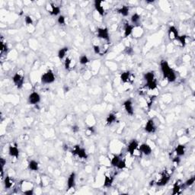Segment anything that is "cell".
<instances>
[{"instance_id": "6da1fadb", "label": "cell", "mask_w": 195, "mask_h": 195, "mask_svg": "<svg viewBox=\"0 0 195 195\" xmlns=\"http://www.w3.org/2000/svg\"><path fill=\"white\" fill-rule=\"evenodd\" d=\"M160 67L164 79H165L168 82H174L177 79V75L173 69L170 67L168 63L166 60H162L160 62Z\"/></svg>"}, {"instance_id": "7a4b0ae2", "label": "cell", "mask_w": 195, "mask_h": 195, "mask_svg": "<svg viewBox=\"0 0 195 195\" xmlns=\"http://www.w3.org/2000/svg\"><path fill=\"white\" fill-rule=\"evenodd\" d=\"M55 79H56V76L51 70L45 72L44 73L42 74L41 77V83L43 84H51L55 81Z\"/></svg>"}, {"instance_id": "3957f363", "label": "cell", "mask_w": 195, "mask_h": 195, "mask_svg": "<svg viewBox=\"0 0 195 195\" xmlns=\"http://www.w3.org/2000/svg\"><path fill=\"white\" fill-rule=\"evenodd\" d=\"M71 153L74 156H76L81 159H86L88 158V154L84 148L79 145H75L71 150Z\"/></svg>"}, {"instance_id": "277c9868", "label": "cell", "mask_w": 195, "mask_h": 195, "mask_svg": "<svg viewBox=\"0 0 195 195\" xmlns=\"http://www.w3.org/2000/svg\"><path fill=\"white\" fill-rule=\"evenodd\" d=\"M12 81H13L14 85H15L17 89H22L24 83H25V77H24V75L20 73H15V75L12 76Z\"/></svg>"}, {"instance_id": "5b68a950", "label": "cell", "mask_w": 195, "mask_h": 195, "mask_svg": "<svg viewBox=\"0 0 195 195\" xmlns=\"http://www.w3.org/2000/svg\"><path fill=\"white\" fill-rule=\"evenodd\" d=\"M97 37L100 39H102L107 42L110 41V34L108 27H99L97 29Z\"/></svg>"}, {"instance_id": "8992f818", "label": "cell", "mask_w": 195, "mask_h": 195, "mask_svg": "<svg viewBox=\"0 0 195 195\" xmlns=\"http://www.w3.org/2000/svg\"><path fill=\"white\" fill-rule=\"evenodd\" d=\"M41 97L38 92H31L29 95H28V103L31 105H36V104H39L41 102Z\"/></svg>"}, {"instance_id": "52a82bcc", "label": "cell", "mask_w": 195, "mask_h": 195, "mask_svg": "<svg viewBox=\"0 0 195 195\" xmlns=\"http://www.w3.org/2000/svg\"><path fill=\"white\" fill-rule=\"evenodd\" d=\"M139 142L137 141V139H133L130 142L127 146V152L131 156H134L136 151L139 149Z\"/></svg>"}, {"instance_id": "ba28073f", "label": "cell", "mask_w": 195, "mask_h": 195, "mask_svg": "<svg viewBox=\"0 0 195 195\" xmlns=\"http://www.w3.org/2000/svg\"><path fill=\"white\" fill-rule=\"evenodd\" d=\"M169 181H170V175L167 173H163L160 176V178L156 182V184L159 187H162V186L166 185L169 182Z\"/></svg>"}, {"instance_id": "9c48e42d", "label": "cell", "mask_w": 195, "mask_h": 195, "mask_svg": "<svg viewBox=\"0 0 195 195\" xmlns=\"http://www.w3.org/2000/svg\"><path fill=\"white\" fill-rule=\"evenodd\" d=\"M123 107L128 115L133 116L134 114V108H133V104L131 100H130V99L126 100L123 104Z\"/></svg>"}, {"instance_id": "30bf717a", "label": "cell", "mask_w": 195, "mask_h": 195, "mask_svg": "<svg viewBox=\"0 0 195 195\" xmlns=\"http://www.w3.org/2000/svg\"><path fill=\"white\" fill-rule=\"evenodd\" d=\"M168 36L169 40H171V41H177L178 36H179L178 29L173 25L168 27Z\"/></svg>"}, {"instance_id": "8fae6325", "label": "cell", "mask_w": 195, "mask_h": 195, "mask_svg": "<svg viewBox=\"0 0 195 195\" xmlns=\"http://www.w3.org/2000/svg\"><path fill=\"white\" fill-rule=\"evenodd\" d=\"M138 149L140 152V153L145 155V156H149V155H151L152 152H153L152 147L146 143H142L141 145H139Z\"/></svg>"}, {"instance_id": "7c38bea8", "label": "cell", "mask_w": 195, "mask_h": 195, "mask_svg": "<svg viewBox=\"0 0 195 195\" xmlns=\"http://www.w3.org/2000/svg\"><path fill=\"white\" fill-rule=\"evenodd\" d=\"M120 79H121V81L124 83H127V82L132 83L133 82L134 77H133V75L130 73V72L125 71L123 72V73L120 74Z\"/></svg>"}, {"instance_id": "4fadbf2b", "label": "cell", "mask_w": 195, "mask_h": 195, "mask_svg": "<svg viewBox=\"0 0 195 195\" xmlns=\"http://www.w3.org/2000/svg\"><path fill=\"white\" fill-rule=\"evenodd\" d=\"M144 130L148 133H154L156 131V126L155 124V122L153 119H149L146 122Z\"/></svg>"}, {"instance_id": "5bb4252c", "label": "cell", "mask_w": 195, "mask_h": 195, "mask_svg": "<svg viewBox=\"0 0 195 195\" xmlns=\"http://www.w3.org/2000/svg\"><path fill=\"white\" fill-rule=\"evenodd\" d=\"M75 178H76L75 173L72 172L67 179V189H66L67 191H70L75 187Z\"/></svg>"}, {"instance_id": "9a60e30c", "label": "cell", "mask_w": 195, "mask_h": 195, "mask_svg": "<svg viewBox=\"0 0 195 195\" xmlns=\"http://www.w3.org/2000/svg\"><path fill=\"white\" fill-rule=\"evenodd\" d=\"M49 8H47V12L51 15L54 16H57V15H60V12H61V10H60V8L59 6H55L53 3H50L49 4Z\"/></svg>"}, {"instance_id": "2e32d148", "label": "cell", "mask_w": 195, "mask_h": 195, "mask_svg": "<svg viewBox=\"0 0 195 195\" xmlns=\"http://www.w3.org/2000/svg\"><path fill=\"white\" fill-rule=\"evenodd\" d=\"M94 6H95L96 12H98L101 16H104V12H105V9H104V7L103 6L102 1L95 0V2H94Z\"/></svg>"}, {"instance_id": "e0dca14e", "label": "cell", "mask_w": 195, "mask_h": 195, "mask_svg": "<svg viewBox=\"0 0 195 195\" xmlns=\"http://www.w3.org/2000/svg\"><path fill=\"white\" fill-rule=\"evenodd\" d=\"M8 154L10 156L18 158L19 156V149L16 145H11L8 147Z\"/></svg>"}, {"instance_id": "ac0fdd59", "label": "cell", "mask_w": 195, "mask_h": 195, "mask_svg": "<svg viewBox=\"0 0 195 195\" xmlns=\"http://www.w3.org/2000/svg\"><path fill=\"white\" fill-rule=\"evenodd\" d=\"M134 27H135L134 25H130V24H129V23L125 24V25H124V37H128L129 36H130V35L132 34V33H133Z\"/></svg>"}, {"instance_id": "d6986e66", "label": "cell", "mask_w": 195, "mask_h": 195, "mask_svg": "<svg viewBox=\"0 0 195 195\" xmlns=\"http://www.w3.org/2000/svg\"><path fill=\"white\" fill-rule=\"evenodd\" d=\"M114 181V177L111 175H105L104 179V187H111Z\"/></svg>"}, {"instance_id": "ffe728a7", "label": "cell", "mask_w": 195, "mask_h": 195, "mask_svg": "<svg viewBox=\"0 0 195 195\" xmlns=\"http://www.w3.org/2000/svg\"><path fill=\"white\" fill-rule=\"evenodd\" d=\"M143 77H144V79L146 80V83L156 81V75H155L154 72L150 71V72H147L146 73L144 74L143 75Z\"/></svg>"}, {"instance_id": "44dd1931", "label": "cell", "mask_w": 195, "mask_h": 195, "mask_svg": "<svg viewBox=\"0 0 195 195\" xmlns=\"http://www.w3.org/2000/svg\"><path fill=\"white\" fill-rule=\"evenodd\" d=\"M176 153V156H182L184 155L185 154L186 152V147L185 146L183 145V144H179L176 146L175 150Z\"/></svg>"}, {"instance_id": "7402d4cb", "label": "cell", "mask_w": 195, "mask_h": 195, "mask_svg": "<svg viewBox=\"0 0 195 195\" xmlns=\"http://www.w3.org/2000/svg\"><path fill=\"white\" fill-rule=\"evenodd\" d=\"M118 12L124 17H127L130 14V8L127 6H123L118 8Z\"/></svg>"}, {"instance_id": "603a6c76", "label": "cell", "mask_w": 195, "mask_h": 195, "mask_svg": "<svg viewBox=\"0 0 195 195\" xmlns=\"http://www.w3.org/2000/svg\"><path fill=\"white\" fill-rule=\"evenodd\" d=\"M117 120V115L114 113H110L106 118V124L107 125L110 126L113 124Z\"/></svg>"}, {"instance_id": "cb8c5ba5", "label": "cell", "mask_w": 195, "mask_h": 195, "mask_svg": "<svg viewBox=\"0 0 195 195\" xmlns=\"http://www.w3.org/2000/svg\"><path fill=\"white\" fill-rule=\"evenodd\" d=\"M28 168L32 172H37L39 170V163L35 160H31L28 162Z\"/></svg>"}, {"instance_id": "d4e9b609", "label": "cell", "mask_w": 195, "mask_h": 195, "mask_svg": "<svg viewBox=\"0 0 195 195\" xmlns=\"http://www.w3.org/2000/svg\"><path fill=\"white\" fill-rule=\"evenodd\" d=\"M182 184L180 181H177L173 185V188H172V194H178L180 193V191L182 190Z\"/></svg>"}, {"instance_id": "484cf974", "label": "cell", "mask_w": 195, "mask_h": 195, "mask_svg": "<svg viewBox=\"0 0 195 195\" xmlns=\"http://www.w3.org/2000/svg\"><path fill=\"white\" fill-rule=\"evenodd\" d=\"M69 51V48H68L67 46H64L63 48L60 49L58 51V54H57V56H58V58L60 59V60H63L66 56V54Z\"/></svg>"}, {"instance_id": "4316f807", "label": "cell", "mask_w": 195, "mask_h": 195, "mask_svg": "<svg viewBox=\"0 0 195 195\" xmlns=\"http://www.w3.org/2000/svg\"><path fill=\"white\" fill-rule=\"evenodd\" d=\"M121 159L122 158L121 156H120V155H115V156H114L112 157V158L111 159V165L116 168L117 165H118V163L120 162V161L121 160Z\"/></svg>"}, {"instance_id": "83f0119b", "label": "cell", "mask_w": 195, "mask_h": 195, "mask_svg": "<svg viewBox=\"0 0 195 195\" xmlns=\"http://www.w3.org/2000/svg\"><path fill=\"white\" fill-rule=\"evenodd\" d=\"M14 182L9 176H6L4 179V185L6 189H10L13 186Z\"/></svg>"}, {"instance_id": "f1b7e54d", "label": "cell", "mask_w": 195, "mask_h": 195, "mask_svg": "<svg viewBox=\"0 0 195 195\" xmlns=\"http://www.w3.org/2000/svg\"><path fill=\"white\" fill-rule=\"evenodd\" d=\"M130 21L134 26L138 25L139 23V21H140V15L138 13L133 14L131 15V18H130Z\"/></svg>"}, {"instance_id": "f546056e", "label": "cell", "mask_w": 195, "mask_h": 195, "mask_svg": "<svg viewBox=\"0 0 195 195\" xmlns=\"http://www.w3.org/2000/svg\"><path fill=\"white\" fill-rule=\"evenodd\" d=\"M187 35H179L178 37V39H177V41H178V43H179V44L181 45L182 46H183V47H184L186 45V44H187Z\"/></svg>"}, {"instance_id": "4dcf8cb0", "label": "cell", "mask_w": 195, "mask_h": 195, "mask_svg": "<svg viewBox=\"0 0 195 195\" xmlns=\"http://www.w3.org/2000/svg\"><path fill=\"white\" fill-rule=\"evenodd\" d=\"M72 63L73 60L70 56H67L65 58V62H64V66L66 70H71L72 69Z\"/></svg>"}, {"instance_id": "1f68e13d", "label": "cell", "mask_w": 195, "mask_h": 195, "mask_svg": "<svg viewBox=\"0 0 195 195\" xmlns=\"http://www.w3.org/2000/svg\"><path fill=\"white\" fill-rule=\"evenodd\" d=\"M0 50H1V53H2V54H3V53H7V51H8V46H7V44L3 41V38H2V40H1Z\"/></svg>"}, {"instance_id": "d6a6232c", "label": "cell", "mask_w": 195, "mask_h": 195, "mask_svg": "<svg viewBox=\"0 0 195 195\" xmlns=\"http://www.w3.org/2000/svg\"><path fill=\"white\" fill-rule=\"evenodd\" d=\"M89 62V59L86 55H82L79 58V63L82 65H85Z\"/></svg>"}, {"instance_id": "836d02e7", "label": "cell", "mask_w": 195, "mask_h": 195, "mask_svg": "<svg viewBox=\"0 0 195 195\" xmlns=\"http://www.w3.org/2000/svg\"><path fill=\"white\" fill-rule=\"evenodd\" d=\"M126 167H127V163H126V160H125V159H123V158H122L121 160L120 161V162L118 163V165H117L116 168H118V169H120V170H123V169H124Z\"/></svg>"}, {"instance_id": "e575fe53", "label": "cell", "mask_w": 195, "mask_h": 195, "mask_svg": "<svg viewBox=\"0 0 195 195\" xmlns=\"http://www.w3.org/2000/svg\"><path fill=\"white\" fill-rule=\"evenodd\" d=\"M195 182V177H191L189 179H187L185 182H184V185L187 187H190V186L193 185Z\"/></svg>"}, {"instance_id": "d590c367", "label": "cell", "mask_w": 195, "mask_h": 195, "mask_svg": "<svg viewBox=\"0 0 195 195\" xmlns=\"http://www.w3.org/2000/svg\"><path fill=\"white\" fill-rule=\"evenodd\" d=\"M57 22H58L60 25H65V24H66V18H65V16L62 15H59L58 18H57Z\"/></svg>"}, {"instance_id": "8d00e7d4", "label": "cell", "mask_w": 195, "mask_h": 195, "mask_svg": "<svg viewBox=\"0 0 195 195\" xmlns=\"http://www.w3.org/2000/svg\"><path fill=\"white\" fill-rule=\"evenodd\" d=\"M25 22L27 25H31L33 24V18L30 15L25 16Z\"/></svg>"}, {"instance_id": "74e56055", "label": "cell", "mask_w": 195, "mask_h": 195, "mask_svg": "<svg viewBox=\"0 0 195 195\" xmlns=\"http://www.w3.org/2000/svg\"><path fill=\"white\" fill-rule=\"evenodd\" d=\"M93 50H94V53H95V54H101V47L99 45H94V46H93Z\"/></svg>"}, {"instance_id": "f35d334b", "label": "cell", "mask_w": 195, "mask_h": 195, "mask_svg": "<svg viewBox=\"0 0 195 195\" xmlns=\"http://www.w3.org/2000/svg\"><path fill=\"white\" fill-rule=\"evenodd\" d=\"M24 194L26 195H33L34 194V189H27L24 191Z\"/></svg>"}, {"instance_id": "ab89813d", "label": "cell", "mask_w": 195, "mask_h": 195, "mask_svg": "<svg viewBox=\"0 0 195 195\" xmlns=\"http://www.w3.org/2000/svg\"><path fill=\"white\" fill-rule=\"evenodd\" d=\"M180 162H181V158H180V156H176L175 158L173 159V162H174L175 164H176V165L179 164Z\"/></svg>"}, {"instance_id": "60d3db41", "label": "cell", "mask_w": 195, "mask_h": 195, "mask_svg": "<svg viewBox=\"0 0 195 195\" xmlns=\"http://www.w3.org/2000/svg\"><path fill=\"white\" fill-rule=\"evenodd\" d=\"M72 130H73V133H78L79 130V127L77 125H74L72 127Z\"/></svg>"}, {"instance_id": "b9f144b4", "label": "cell", "mask_w": 195, "mask_h": 195, "mask_svg": "<svg viewBox=\"0 0 195 195\" xmlns=\"http://www.w3.org/2000/svg\"><path fill=\"white\" fill-rule=\"evenodd\" d=\"M0 162H1V165H2V168H4L5 165H6V160L5 159V158H0Z\"/></svg>"}, {"instance_id": "7bdbcfd3", "label": "cell", "mask_w": 195, "mask_h": 195, "mask_svg": "<svg viewBox=\"0 0 195 195\" xmlns=\"http://www.w3.org/2000/svg\"><path fill=\"white\" fill-rule=\"evenodd\" d=\"M88 131H89L90 134H92V133H95V128H94V127H88Z\"/></svg>"}]
</instances>
